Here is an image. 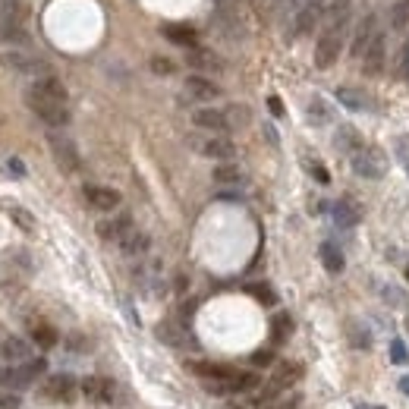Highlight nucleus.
<instances>
[{"instance_id": "obj_1", "label": "nucleus", "mask_w": 409, "mask_h": 409, "mask_svg": "<svg viewBox=\"0 0 409 409\" xmlns=\"http://www.w3.org/2000/svg\"><path fill=\"white\" fill-rule=\"evenodd\" d=\"M29 107L44 120L48 126H66L69 123V107H66V88L54 76H41L31 82L29 94H25Z\"/></svg>"}, {"instance_id": "obj_2", "label": "nucleus", "mask_w": 409, "mask_h": 409, "mask_svg": "<svg viewBox=\"0 0 409 409\" xmlns=\"http://www.w3.org/2000/svg\"><path fill=\"white\" fill-rule=\"evenodd\" d=\"M346 22H350V0H337V3L327 10L324 31L318 35V44H315V63H318V69H327L340 57Z\"/></svg>"}, {"instance_id": "obj_3", "label": "nucleus", "mask_w": 409, "mask_h": 409, "mask_svg": "<svg viewBox=\"0 0 409 409\" xmlns=\"http://www.w3.org/2000/svg\"><path fill=\"white\" fill-rule=\"evenodd\" d=\"M352 170H356L362 180H381L387 173V157L381 148L375 145H362V148L352 155Z\"/></svg>"}, {"instance_id": "obj_4", "label": "nucleus", "mask_w": 409, "mask_h": 409, "mask_svg": "<svg viewBox=\"0 0 409 409\" xmlns=\"http://www.w3.org/2000/svg\"><path fill=\"white\" fill-rule=\"evenodd\" d=\"M0 41L10 44H25L29 41V31H25V13L19 3H6L0 13Z\"/></svg>"}, {"instance_id": "obj_5", "label": "nucleus", "mask_w": 409, "mask_h": 409, "mask_svg": "<svg viewBox=\"0 0 409 409\" xmlns=\"http://www.w3.org/2000/svg\"><path fill=\"white\" fill-rule=\"evenodd\" d=\"M0 60H3V66H10L13 73L31 76V79H41V76H50L48 63H44L41 57H35V54H25V50H6V54H0Z\"/></svg>"}, {"instance_id": "obj_6", "label": "nucleus", "mask_w": 409, "mask_h": 409, "mask_svg": "<svg viewBox=\"0 0 409 409\" xmlns=\"http://www.w3.org/2000/svg\"><path fill=\"white\" fill-rule=\"evenodd\" d=\"M192 148L199 151V155L211 157V161H233V155H236V145H233L227 136H220V132L192 138Z\"/></svg>"}, {"instance_id": "obj_7", "label": "nucleus", "mask_w": 409, "mask_h": 409, "mask_svg": "<svg viewBox=\"0 0 409 409\" xmlns=\"http://www.w3.org/2000/svg\"><path fill=\"white\" fill-rule=\"evenodd\" d=\"M48 145H50V155H54L57 167H60L63 173H76V170H79V151H76V145L69 142L66 136H60V132H50Z\"/></svg>"}, {"instance_id": "obj_8", "label": "nucleus", "mask_w": 409, "mask_h": 409, "mask_svg": "<svg viewBox=\"0 0 409 409\" xmlns=\"http://www.w3.org/2000/svg\"><path fill=\"white\" fill-rule=\"evenodd\" d=\"M192 123L201 126V129H208V132H227V129H233L227 110H217V107H199V110H192Z\"/></svg>"}, {"instance_id": "obj_9", "label": "nucleus", "mask_w": 409, "mask_h": 409, "mask_svg": "<svg viewBox=\"0 0 409 409\" xmlns=\"http://www.w3.org/2000/svg\"><path fill=\"white\" fill-rule=\"evenodd\" d=\"M76 378L73 375H50L48 384H44V396L48 400H57V403H69L76 400Z\"/></svg>"}, {"instance_id": "obj_10", "label": "nucleus", "mask_w": 409, "mask_h": 409, "mask_svg": "<svg viewBox=\"0 0 409 409\" xmlns=\"http://www.w3.org/2000/svg\"><path fill=\"white\" fill-rule=\"evenodd\" d=\"M79 390H82V396L85 400H94V403H110L113 400V381L110 378H101V375H88L85 381L79 384Z\"/></svg>"}, {"instance_id": "obj_11", "label": "nucleus", "mask_w": 409, "mask_h": 409, "mask_svg": "<svg viewBox=\"0 0 409 409\" xmlns=\"http://www.w3.org/2000/svg\"><path fill=\"white\" fill-rule=\"evenodd\" d=\"M85 201L94 211H113L120 205V192L107 186H85Z\"/></svg>"}, {"instance_id": "obj_12", "label": "nucleus", "mask_w": 409, "mask_h": 409, "mask_svg": "<svg viewBox=\"0 0 409 409\" xmlns=\"http://www.w3.org/2000/svg\"><path fill=\"white\" fill-rule=\"evenodd\" d=\"M129 230H132V214H126V211H120L117 217L101 220L98 224V236L101 239H113V243H120Z\"/></svg>"}, {"instance_id": "obj_13", "label": "nucleus", "mask_w": 409, "mask_h": 409, "mask_svg": "<svg viewBox=\"0 0 409 409\" xmlns=\"http://www.w3.org/2000/svg\"><path fill=\"white\" fill-rule=\"evenodd\" d=\"M157 337L167 346H173V350H186V346L192 343V340H189V331L182 324H176V321H161V324H157Z\"/></svg>"}, {"instance_id": "obj_14", "label": "nucleus", "mask_w": 409, "mask_h": 409, "mask_svg": "<svg viewBox=\"0 0 409 409\" xmlns=\"http://www.w3.org/2000/svg\"><path fill=\"white\" fill-rule=\"evenodd\" d=\"M362 66H365V73H381V66H384V35L378 31L375 38L368 41V48L362 50Z\"/></svg>"}, {"instance_id": "obj_15", "label": "nucleus", "mask_w": 409, "mask_h": 409, "mask_svg": "<svg viewBox=\"0 0 409 409\" xmlns=\"http://www.w3.org/2000/svg\"><path fill=\"white\" fill-rule=\"evenodd\" d=\"M186 94L195 101H214L220 94V88L214 85L211 79H205V76H189L186 79Z\"/></svg>"}, {"instance_id": "obj_16", "label": "nucleus", "mask_w": 409, "mask_h": 409, "mask_svg": "<svg viewBox=\"0 0 409 409\" xmlns=\"http://www.w3.org/2000/svg\"><path fill=\"white\" fill-rule=\"evenodd\" d=\"M0 352H3V359H6L10 365H16V362H29L31 346L25 343L22 337H6L3 346H0Z\"/></svg>"}, {"instance_id": "obj_17", "label": "nucleus", "mask_w": 409, "mask_h": 409, "mask_svg": "<svg viewBox=\"0 0 409 409\" xmlns=\"http://www.w3.org/2000/svg\"><path fill=\"white\" fill-rule=\"evenodd\" d=\"M318 16H321V3H318V0H312V3H306L299 13H296L293 35H306V31H312V25L318 22Z\"/></svg>"}, {"instance_id": "obj_18", "label": "nucleus", "mask_w": 409, "mask_h": 409, "mask_svg": "<svg viewBox=\"0 0 409 409\" xmlns=\"http://www.w3.org/2000/svg\"><path fill=\"white\" fill-rule=\"evenodd\" d=\"M148 243H151V239L145 236V233H138V230H129L123 239H120V249H123V255H129V258H138V255H145V252H148Z\"/></svg>"}, {"instance_id": "obj_19", "label": "nucleus", "mask_w": 409, "mask_h": 409, "mask_svg": "<svg viewBox=\"0 0 409 409\" xmlns=\"http://www.w3.org/2000/svg\"><path fill=\"white\" fill-rule=\"evenodd\" d=\"M333 220H337L340 227H356L359 220H362V211H359L350 199H340L337 205H333Z\"/></svg>"}, {"instance_id": "obj_20", "label": "nucleus", "mask_w": 409, "mask_h": 409, "mask_svg": "<svg viewBox=\"0 0 409 409\" xmlns=\"http://www.w3.org/2000/svg\"><path fill=\"white\" fill-rule=\"evenodd\" d=\"M31 340H35V346H41V350H54L60 337H57V331L48 321H31Z\"/></svg>"}, {"instance_id": "obj_21", "label": "nucleus", "mask_w": 409, "mask_h": 409, "mask_svg": "<svg viewBox=\"0 0 409 409\" xmlns=\"http://www.w3.org/2000/svg\"><path fill=\"white\" fill-rule=\"evenodd\" d=\"M211 176H214V182H217V186H239V182H243V170H239L236 164H230V161L217 164Z\"/></svg>"}, {"instance_id": "obj_22", "label": "nucleus", "mask_w": 409, "mask_h": 409, "mask_svg": "<svg viewBox=\"0 0 409 409\" xmlns=\"http://www.w3.org/2000/svg\"><path fill=\"white\" fill-rule=\"evenodd\" d=\"M337 101L350 110H368V94L359 88H337Z\"/></svg>"}, {"instance_id": "obj_23", "label": "nucleus", "mask_w": 409, "mask_h": 409, "mask_svg": "<svg viewBox=\"0 0 409 409\" xmlns=\"http://www.w3.org/2000/svg\"><path fill=\"white\" fill-rule=\"evenodd\" d=\"M318 255H321V261H324V268L331 271V274H340V271H343V252H340L333 243H321Z\"/></svg>"}, {"instance_id": "obj_24", "label": "nucleus", "mask_w": 409, "mask_h": 409, "mask_svg": "<svg viewBox=\"0 0 409 409\" xmlns=\"http://www.w3.org/2000/svg\"><path fill=\"white\" fill-rule=\"evenodd\" d=\"M164 35L170 38L173 44H182V48H195V29H189V25H164Z\"/></svg>"}, {"instance_id": "obj_25", "label": "nucleus", "mask_w": 409, "mask_h": 409, "mask_svg": "<svg viewBox=\"0 0 409 409\" xmlns=\"http://www.w3.org/2000/svg\"><path fill=\"white\" fill-rule=\"evenodd\" d=\"M337 148H340V151H346V155L352 157L359 148H362V138H359V132H356V129L343 126V129L337 132Z\"/></svg>"}, {"instance_id": "obj_26", "label": "nucleus", "mask_w": 409, "mask_h": 409, "mask_svg": "<svg viewBox=\"0 0 409 409\" xmlns=\"http://www.w3.org/2000/svg\"><path fill=\"white\" fill-rule=\"evenodd\" d=\"M189 66H195V69H217L220 63H217V57H214L211 50L192 48V50H189Z\"/></svg>"}, {"instance_id": "obj_27", "label": "nucleus", "mask_w": 409, "mask_h": 409, "mask_svg": "<svg viewBox=\"0 0 409 409\" xmlns=\"http://www.w3.org/2000/svg\"><path fill=\"white\" fill-rule=\"evenodd\" d=\"M299 403H302L299 394H277L271 400H264L261 409H299Z\"/></svg>"}, {"instance_id": "obj_28", "label": "nucleus", "mask_w": 409, "mask_h": 409, "mask_svg": "<svg viewBox=\"0 0 409 409\" xmlns=\"http://www.w3.org/2000/svg\"><path fill=\"white\" fill-rule=\"evenodd\" d=\"M289 331H293L289 315H277V318L271 321V337H274V343H283V340L289 337Z\"/></svg>"}, {"instance_id": "obj_29", "label": "nucleus", "mask_w": 409, "mask_h": 409, "mask_svg": "<svg viewBox=\"0 0 409 409\" xmlns=\"http://www.w3.org/2000/svg\"><path fill=\"white\" fill-rule=\"evenodd\" d=\"M249 293H252V296H255V299H258V302H261V306H274V302H277L274 289H271V287H268V283H252V287H249Z\"/></svg>"}, {"instance_id": "obj_30", "label": "nucleus", "mask_w": 409, "mask_h": 409, "mask_svg": "<svg viewBox=\"0 0 409 409\" xmlns=\"http://www.w3.org/2000/svg\"><path fill=\"white\" fill-rule=\"evenodd\" d=\"M308 120H312V123H327V120H331V113H327V104H324V101L315 98L312 104H308Z\"/></svg>"}, {"instance_id": "obj_31", "label": "nucleus", "mask_w": 409, "mask_h": 409, "mask_svg": "<svg viewBox=\"0 0 409 409\" xmlns=\"http://www.w3.org/2000/svg\"><path fill=\"white\" fill-rule=\"evenodd\" d=\"M227 117H230V126H245L249 123V107H227Z\"/></svg>"}, {"instance_id": "obj_32", "label": "nucleus", "mask_w": 409, "mask_h": 409, "mask_svg": "<svg viewBox=\"0 0 409 409\" xmlns=\"http://www.w3.org/2000/svg\"><path fill=\"white\" fill-rule=\"evenodd\" d=\"M10 217H13V220H16V224H19V227H22V230H35V220H31V217H29V214H25V211H22V208H10Z\"/></svg>"}, {"instance_id": "obj_33", "label": "nucleus", "mask_w": 409, "mask_h": 409, "mask_svg": "<svg viewBox=\"0 0 409 409\" xmlns=\"http://www.w3.org/2000/svg\"><path fill=\"white\" fill-rule=\"evenodd\" d=\"M151 69H155V73L157 76H170V73H173V63H170L167 60V57H151Z\"/></svg>"}, {"instance_id": "obj_34", "label": "nucleus", "mask_w": 409, "mask_h": 409, "mask_svg": "<svg viewBox=\"0 0 409 409\" xmlns=\"http://www.w3.org/2000/svg\"><path fill=\"white\" fill-rule=\"evenodd\" d=\"M390 359H394L396 365H406V346H403V340H394V343H390Z\"/></svg>"}, {"instance_id": "obj_35", "label": "nucleus", "mask_w": 409, "mask_h": 409, "mask_svg": "<svg viewBox=\"0 0 409 409\" xmlns=\"http://www.w3.org/2000/svg\"><path fill=\"white\" fill-rule=\"evenodd\" d=\"M271 362H274V352H271V350L252 352V365H261V368H264V365H271Z\"/></svg>"}, {"instance_id": "obj_36", "label": "nucleus", "mask_w": 409, "mask_h": 409, "mask_svg": "<svg viewBox=\"0 0 409 409\" xmlns=\"http://www.w3.org/2000/svg\"><path fill=\"white\" fill-rule=\"evenodd\" d=\"M308 173H312L318 182H327V180H331V176H327V170L321 167V164H315V161H308Z\"/></svg>"}, {"instance_id": "obj_37", "label": "nucleus", "mask_w": 409, "mask_h": 409, "mask_svg": "<svg viewBox=\"0 0 409 409\" xmlns=\"http://www.w3.org/2000/svg\"><path fill=\"white\" fill-rule=\"evenodd\" d=\"M406 16H409V3H400V6H396V16H390V22L403 25V22H406Z\"/></svg>"}, {"instance_id": "obj_38", "label": "nucleus", "mask_w": 409, "mask_h": 409, "mask_svg": "<svg viewBox=\"0 0 409 409\" xmlns=\"http://www.w3.org/2000/svg\"><path fill=\"white\" fill-rule=\"evenodd\" d=\"M268 107H271V113H274V117H283V104H280V98H274V94H271V98H268Z\"/></svg>"}, {"instance_id": "obj_39", "label": "nucleus", "mask_w": 409, "mask_h": 409, "mask_svg": "<svg viewBox=\"0 0 409 409\" xmlns=\"http://www.w3.org/2000/svg\"><path fill=\"white\" fill-rule=\"evenodd\" d=\"M6 167H10L16 176H22V173H25V170H22V161H19V157H10V164H6Z\"/></svg>"}, {"instance_id": "obj_40", "label": "nucleus", "mask_w": 409, "mask_h": 409, "mask_svg": "<svg viewBox=\"0 0 409 409\" xmlns=\"http://www.w3.org/2000/svg\"><path fill=\"white\" fill-rule=\"evenodd\" d=\"M0 406H3V409H16V406H19V400H16V396L6 394V396H0Z\"/></svg>"}, {"instance_id": "obj_41", "label": "nucleus", "mask_w": 409, "mask_h": 409, "mask_svg": "<svg viewBox=\"0 0 409 409\" xmlns=\"http://www.w3.org/2000/svg\"><path fill=\"white\" fill-rule=\"evenodd\" d=\"M400 390L403 394H409V378H400Z\"/></svg>"}, {"instance_id": "obj_42", "label": "nucleus", "mask_w": 409, "mask_h": 409, "mask_svg": "<svg viewBox=\"0 0 409 409\" xmlns=\"http://www.w3.org/2000/svg\"><path fill=\"white\" fill-rule=\"evenodd\" d=\"M356 409H381V406H368V403H362V406H356Z\"/></svg>"}, {"instance_id": "obj_43", "label": "nucleus", "mask_w": 409, "mask_h": 409, "mask_svg": "<svg viewBox=\"0 0 409 409\" xmlns=\"http://www.w3.org/2000/svg\"><path fill=\"white\" fill-rule=\"evenodd\" d=\"M406 170H409V161H406Z\"/></svg>"}, {"instance_id": "obj_44", "label": "nucleus", "mask_w": 409, "mask_h": 409, "mask_svg": "<svg viewBox=\"0 0 409 409\" xmlns=\"http://www.w3.org/2000/svg\"><path fill=\"white\" fill-rule=\"evenodd\" d=\"M406 277H409V271H406Z\"/></svg>"}]
</instances>
